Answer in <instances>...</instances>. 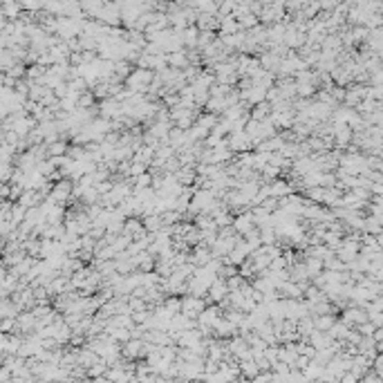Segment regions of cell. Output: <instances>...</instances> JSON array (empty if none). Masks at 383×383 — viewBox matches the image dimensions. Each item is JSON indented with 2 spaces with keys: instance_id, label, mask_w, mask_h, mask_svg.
Instances as JSON below:
<instances>
[{
  "instance_id": "7a4b0ae2",
  "label": "cell",
  "mask_w": 383,
  "mask_h": 383,
  "mask_svg": "<svg viewBox=\"0 0 383 383\" xmlns=\"http://www.w3.org/2000/svg\"><path fill=\"white\" fill-rule=\"evenodd\" d=\"M72 191H74V186H72L70 180L58 182V184L52 188V193H50V202H54V204L65 202L67 198H72Z\"/></svg>"
},
{
  "instance_id": "5b68a950",
  "label": "cell",
  "mask_w": 383,
  "mask_h": 383,
  "mask_svg": "<svg viewBox=\"0 0 383 383\" xmlns=\"http://www.w3.org/2000/svg\"><path fill=\"white\" fill-rule=\"evenodd\" d=\"M267 115H271V108H269V103L262 101V103L255 105V110L251 112V119H253V121H265V117Z\"/></svg>"
},
{
  "instance_id": "8992f818",
  "label": "cell",
  "mask_w": 383,
  "mask_h": 383,
  "mask_svg": "<svg viewBox=\"0 0 383 383\" xmlns=\"http://www.w3.org/2000/svg\"><path fill=\"white\" fill-rule=\"evenodd\" d=\"M177 177H180V182H186V184H191L193 177H195V170H193V168H188V170L182 168L180 173H177Z\"/></svg>"
},
{
  "instance_id": "277c9868",
  "label": "cell",
  "mask_w": 383,
  "mask_h": 383,
  "mask_svg": "<svg viewBox=\"0 0 383 383\" xmlns=\"http://www.w3.org/2000/svg\"><path fill=\"white\" fill-rule=\"evenodd\" d=\"M227 291H229V289H227V283H224L222 278H215L213 283H211V287H209V294L215 298V300H220V298L224 296Z\"/></svg>"
},
{
  "instance_id": "52a82bcc",
  "label": "cell",
  "mask_w": 383,
  "mask_h": 383,
  "mask_svg": "<svg viewBox=\"0 0 383 383\" xmlns=\"http://www.w3.org/2000/svg\"><path fill=\"white\" fill-rule=\"evenodd\" d=\"M14 314V305L9 300H2L0 302V316H12Z\"/></svg>"
},
{
  "instance_id": "6da1fadb",
  "label": "cell",
  "mask_w": 383,
  "mask_h": 383,
  "mask_svg": "<svg viewBox=\"0 0 383 383\" xmlns=\"http://www.w3.org/2000/svg\"><path fill=\"white\" fill-rule=\"evenodd\" d=\"M150 81H152V72L150 70H134L133 74L126 79V83L133 87V92L150 90Z\"/></svg>"
},
{
  "instance_id": "3957f363",
  "label": "cell",
  "mask_w": 383,
  "mask_h": 383,
  "mask_svg": "<svg viewBox=\"0 0 383 383\" xmlns=\"http://www.w3.org/2000/svg\"><path fill=\"white\" fill-rule=\"evenodd\" d=\"M166 63H168L173 70H177V67H188V61H186L184 52H170L168 56H166Z\"/></svg>"
}]
</instances>
